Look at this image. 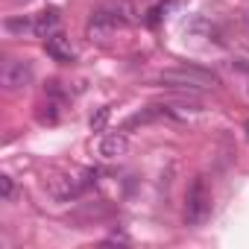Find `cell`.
<instances>
[{"label": "cell", "mask_w": 249, "mask_h": 249, "mask_svg": "<svg viewBox=\"0 0 249 249\" xmlns=\"http://www.w3.org/2000/svg\"><path fill=\"white\" fill-rule=\"evenodd\" d=\"M97 153H100L103 159H108V161L123 159V156L129 153V138L123 135V132H106V135L100 138V144H97Z\"/></svg>", "instance_id": "8992f818"}, {"label": "cell", "mask_w": 249, "mask_h": 249, "mask_svg": "<svg viewBox=\"0 0 249 249\" xmlns=\"http://www.w3.org/2000/svg\"><path fill=\"white\" fill-rule=\"evenodd\" d=\"M156 79L170 85V88H179V91H205V88H214L220 82L217 73H211L205 68H196V65H182V68L159 71Z\"/></svg>", "instance_id": "6da1fadb"}, {"label": "cell", "mask_w": 249, "mask_h": 249, "mask_svg": "<svg viewBox=\"0 0 249 249\" xmlns=\"http://www.w3.org/2000/svg\"><path fill=\"white\" fill-rule=\"evenodd\" d=\"M62 27V18H59V9H44L36 15V36L38 38H47L53 33H59Z\"/></svg>", "instance_id": "52a82bcc"}, {"label": "cell", "mask_w": 249, "mask_h": 249, "mask_svg": "<svg viewBox=\"0 0 249 249\" xmlns=\"http://www.w3.org/2000/svg\"><path fill=\"white\" fill-rule=\"evenodd\" d=\"M18 3H30V0H18Z\"/></svg>", "instance_id": "7c38bea8"}, {"label": "cell", "mask_w": 249, "mask_h": 249, "mask_svg": "<svg viewBox=\"0 0 249 249\" xmlns=\"http://www.w3.org/2000/svg\"><path fill=\"white\" fill-rule=\"evenodd\" d=\"M211 217V191L205 185L202 176H196L188 188V199H185V223L188 226H202Z\"/></svg>", "instance_id": "7a4b0ae2"}, {"label": "cell", "mask_w": 249, "mask_h": 249, "mask_svg": "<svg viewBox=\"0 0 249 249\" xmlns=\"http://www.w3.org/2000/svg\"><path fill=\"white\" fill-rule=\"evenodd\" d=\"M246 97H249V85H246Z\"/></svg>", "instance_id": "5bb4252c"}, {"label": "cell", "mask_w": 249, "mask_h": 249, "mask_svg": "<svg viewBox=\"0 0 249 249\" xmlns=\"http://www.w3.org/2000/svg\"><path fill=\"white\" fill-rule=\"evenodd\" d=\"M0 191H3V199H12V194H15L12 176H0Z\"/></svg>", "instance_id": "30bf717a"}, {"label": "cell", "mask_w": 249, "mask_h": 249, "mask_svg": "<svg viewBox=\"0 0 249 249\" xmlns=\"http://www.w3.org/2000/svg\"><path fill=\"white\" fill-rule=\"evenodd\" d=\"M108 114H111L108 106H103V108H97V114H91V129H94V132H103V129H106Z\"/></svg>", "instance_id": "9c48e42d"}, {"label": "cell", "mask_w": 249, "mask_h": 249, "mask_svg": "<svg viewBox=\"0 0 249 249\" xmlns=\"http://www.w3.org/2000/svg\"><path fill=\"white\" fill-rule=\"evenodd\" d=\"M6 30L9 33H36V21H30V18H9L6 21Z\"/></svg>", "instance_id": "ba28073f"}, {"label": "cell", "mask_w": 249, "mask_h": 249, "mask_svg": "<svg viewBox=\"0 0 249 249\" xmlns=\"http://www.w3.org/2000/svg\"><path fill=\"white\" fill-rule=\"evenodd\" d=\"M33 65L30 62H21V59H9L3 68H0V85L6 91H21L33 82Z\"/></svg>", "instance_id": "277c9868"}, {"label": "cell", "mask_w": 249, "mask_h": 249, "mask_svg": "<svg viewBox=\"0 0 249 249\" xmlns=\"http://www.w3.org/2000/svg\"><path fill=\"white\" fill-rule=\"evenodd\" d=\"M106 240H108V243H129V237L123 234V231H111V234H108Z\"/></svg>", "instance_id": "8fae6325"}, {"label": "cell", "mask_w": 249, "mask_h": 249, "mask_svg": "<svg viewBox=\"0 0 249 249\" xmlns=\"http://www.w3.org/2000/svg\"><path fill=\"white\" fill-rule=\"evenodd\" d=\"M44 188H47V194H50L56 202H71V199H76V196L85 191V182H79V179L71 176V173H50L47 182H44Z\"/></svg>", "instance_id": "3957f363"}, {"label": "cell", "mask_w": 249, "mask_h": 249, "mask_svg": "<svg viewBox=\"0 0 249 249\" xmlns=\"http://www.w3.org/2000/svg\"><path fill=\"white\" fill-rule=\"evenodd\" d=\"M44 50H47V56H50L53 62H62V65H68V62L76 59V50H73V44H71V38H68L65 33L47 36V38H44Z\"/></svg>", "instance_id": "5b68a950"}, {"label": "cell", "mask_w": 249, "mask_h": 249, "mask_svg": "<svg viewBox=\"0 0 249 249\" xmlns=\"http://www.w3.org/2000/svg\"><path fill=\"white\" fill-rule=\"evenodd\" d=\"M246 135H249V123H246Z\"/></svg>", "instance_id": "4fadbf2b"}]
</instances>
